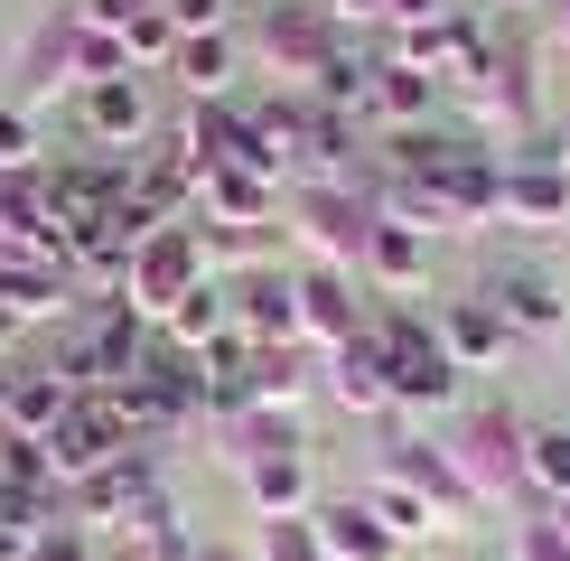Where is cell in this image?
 I'll return each instance as SVG.
<instances>
[{"label":"cell","mask_w":570,"mask_h":561,"mask_svg":"<svg viewBox=\"0 0 570 561\" xmlns=\"http://www.w3.org/2000/svg\"><path fill=\"white\" fill-rule=\"evenodd\" d=\"M365 337L384 346V374H393V421H402V431H421V421L459 412L468 374L440 356V337H431V318H421V309H384V318H365Z\"/></svg>","instance_id":"obj_1"},{"label":"cell","mask_w":570,"mask_h":561,"mask_svg":"<svg viewBox=\"0 0 570 561\" xmlns=\"http://www.w3.org/2000/svg\"><path fill=\"white\" fill-rule=\"evenodd\" d=\"M449 459H459L468 496L487 514L505 505V524H514V496H524V421L514 412H468L459 431H449Z\"/></svg>","instance_id":"obj_2"},{"label":"cell","mask_w":570,"mask_h":561,"mask_svg":"<svg viewBox=\"0 0 570 561\" xmlns=\"http://www.w3.org/2000/svg\"><path fill=\"white\" fill-rule=\"evenodd\" d=\"M487 57H495V38L478 29V19H459V10H431V19H402L393 29V66L431 76L440 94H468L487 76Z\"/></svg>","instance_id":"obj_3"},{"label":"cell","mask_w":570,"mask_h":561,"mask_svg":"<svg viewBox=\"0 0 570 561\" xmlns=\"http://www.w3.org/2000/svg\"><path fill=\"white\" fill-rule=\"evenodd\" d=\"M140 440H131V421L112 393H76V412L57 421V440H47V478H57V496L66 486H85V478H104L112 459H131Z\"/></svg>","instance_id":"obj_4"},{"label":"cell","mask_w":570,"mask_h":561,"mask_svg":"<svg viewBox=\"0 0 570 561\" xmlns=\"http://www.w3.org/2000/svg\"><path fill=\"white\" fill-rule=\"evenodd\" d=\"M281 216H291V234H299L308 263L355 272V253H365V225H374V197H365V187H291V197H281Z\"/></svg>","instance_id":"obj_5"},{"label":"cell","mask_w":570,"mask_h":561,"mask_svg":"<svg viewBox=\"0 0 570 561\" xmlns=\"http://www.w3.org/2000/svg\"><path fill=\"white\" fill-rule=\"evenodd\" d=\"M197 280H206V253H197V234H187V225H159V234H140V244H131L122 299H131V309L150 318V327H169V309H178L187 291H197Z\"/></svg>","instance_id":"obj_6"},{"label":"cell","mask_w":570,"mask_h":561,"mask_svg":"<svg viewBox=\"0 0 570 561\" xmlns=\"http://www.w3.org/2000/svg\"><path fill=\"white\" fill-rule=\"evenodd\" d=\"M495 159H505L495 225H514V234H561V225H570V178H561L552 140H514V150H495Z\"/></svg>","instance_id":"obj_7"},{"label":"cell","mask_w":570,"mask_h":561,"mask_svg":"<svg viewBox=\"0 0 570 561\" xmlns=\"http://www.w3.org/2000/svg\"><path fill=\"white\" fill-rule=\"evenodd\" d=\"M337 47H355L337 19H327V0H281V10H263V66L291 85H318L327 66H337Z\"/></svg>","instance_id":"obj_8"},{"label":"cell","mask_w":570,"mask_h":561,"mask_svg":"<svg viewBox=\"0 0 570 561\" xmlns=\"http://www.w3.org/2000/svg\"><path fill=\"white\" fill-rule=\"evenodd\" d=\"M76 131H85V150H104V159L150 150V140H159L150 76H104V85H85V94H76Z\"/></svg>","instance_id":"obj_9"},{"label":"cell","mask_w":570,"mask_h":561,"mask_svg":"<svg viewBox=\"0 0 570 561\" xmlns=\"http://www.w3.org/2000/svg\"><path fill=\"white\" fill-rule=\"evenodd\" d=\"M234 291V327H244L263 356H299V263H263V272H244V280H225Z\"/></svg>","instance_id":"obj_10"},{"label":"cell","mask_w":570,"mask_h":561,"mask_svg":"<svg viewBox=\"0 0 570 561\" xmlns=\"http://www.w3.org/2000/svg\"><path fill=\"white\" fill-rule=\"evenodd\" d=\"M365 280H355V272H337V263H299V337L308 346H318V356H337V346H355V337H365Z\"/></svg>","instance_id":"obj_11"},{"label":"cell","mask_w":570,"mask_h":561,"mask_svg":"<svg viewBox=\"0 0 570 561\" xmlns=\"http://www.w3.org/2000/svg\"><path fill=\"white\" fill-rule=\"evenodd\" d=\"M374 468H384V478H402V486H421V496H431L459 533L487 514L478 496H468V478H459V459H449V440H431V431H393V450L374 459Z\"/></svg>","instance_id":"obj_12"},{"label":"cell","mask_w":570,"mask_h":561,"mask_svg":"<svg viewBox=\"0 0 570 561\" xmlns=\"http://www.w3.org/2000/svg\"><path fill=\"white\" fill-rule=\"evenodd\" d=\"M431 337H440V356L459 365V374H495V365H514V346H524L487 291H478V299H440V309H431Z\"/></svg>","instance_id":"obj_13"},{"label":"cell","mask_w":570,"mask_h":561,"mask_svg":"<svg viewBox=\"0 0 570 561\" xmlns=\"http://www.w3.org/2000/svg\"><path fill=\"white\" fill-rule=\"evenodd\" d=\"M431 234H412V225H384L374 216L365 225V253H355V280H365L374 299H393V309H412L421 291H431Z\"/></svg>","instance_id":"obj_14"},{"label":"cell","mask_w":570,"mask_h":561,"mask_svg":"<svg viewBox=\"0 0 570 561\" xmlns=\"http://www.w3.org/2000/svg\"><path fill=\"white\" fill-rule=\"evenodd\" d=\"M308 524H318V552L327 561H412V552L393 543V524L365 505V486H355V496H318V505H308Z\"/></svg>","instance_id":"obj_15"},{"label":"cell","mask_w":570,"mask_h":561,"mask_svg":"<svg viewBox=\"0 0 570 561\" xmlns=\"http://www.w3.org/2000/svg\"><path fill=\"white\" fill-rule=\"evenodd\" d=\"M281 197H291V187L281 178H263V169H197V216L206 225H253V234H272L281 225Z\"/></svg>","instance_id":"obj_16"},{"label":"cell","mask_w":570,"mask_h":561,"mask_svg":"<svg viewBox=\"0 0 570 561\" xmlns=\"http://www.w3.org/2000/svg\"><path fill=\"white\" fill-rule=\"evenodd\" d=\"M318 384H327V403H337L346 421H393V374H384V346L374 337L318 356Z\"/></svg>","instance_id":"obj_17"},{"label":"cell","mask_w":570,"mask_h":561,"mask_svg":"<svg viewBox=\"0 0 570 561\" xmlns=\"http://www.w3.org/2000/svg\"><path fill=\"white\" fill-rule=\"evenodd\" d=\"M234 478H244L253 524H281V514H308V505H318V468H308V450H263V459L234 468Z\"/></svg>","instance_id":"obj_18"},{"label":"cell","mask_w":570,"mask_h":561,"mask_svg":"<svg viewBox=\"0 0 570 561\" xmlns=\"http://www.w3.org/2000/svg\"><path fill=\"white\" fill-rule=\"evenodd\" d=\"M440 104H449V94H440L431 76H412V66L374 57V76H365V112H355V122H384V131L402 140V131H431V122H440Z\"/></svg>","instance_id":"obj_19"},{"label":"cell","mask_w":570,"mask_h":561,"mask_svg":"<svg viewBox=\"0 0 570 561\" xmlns=\"http://www.w3.org/2000/svg\"><path fill=\"white\" fill-rule=\"evenodd\" d=\"M487 299L505 309L514 337H561L570 327V299H561V280L552 272H533V263H505V272H487Z\"/></svg>","instance_id":"obj_20"},{"label":"cell","mask_w":570,"mask_h":561,"mask_svg":"<svg viewBox=\"0 0 570 561\" xmlns=\"http://www.w3.org/2000/svg\"><path fill=\"white\" fill-rule=\"evenodd\" d=\"M0 309H10L19 327H66V318L85 309V291H76V272H66V263H38V253H29L19 272H0Z\"/></svg>","instance_id":"obj_21"},{"label":"cell","mask_w":570,"mask_h":561,"mask_svg":"<svg viewBox=\"0 0 570 561\" xmlns=\"http://www.w3.org/2000/svg\"><path fill=\"white\" fill-rule=\"evenodd\" d=\"M66 412H76V384H66L57 365H19V374H10V403H0V431H10V440H38V450H47Z\"/></svg>","instance_id":"obj_22"},{"label":"cell","mask_w":570,"mask_h":561,"mask_svg":"<svg viewBox=\"0 0 570 561\" xmlns=\"http://www.w3.org/2000/svg\"><path fill=\"white\" fill-rule=\"evenodd\" d=\"M169 76L187 104H234V85H244V38L234 29H206V38H178Z\"/></svg>","instance_id":"obj_23"},{"label":"cell","mask_w":570,"mask_h":561,"mask_svg":"<svg viewBox=\"0 0 570 561\" xmlns=\"http://www.w3.org/2000/svg\"><path fill=\"white\" fill-rule=\"evenodd\" d=\"M365 505H374V514L393 524V543H402V552H440V543H459V524H449V514H440L431 496H421V486L384 478V468L365 478Z\"/></svg>","instance_id":"obj_24"},{"label":"cell","mask_w":570,"mask_h":561,"mask_svg":"<svg viewBox=\"0 0 570 561\" xmlns=\"http://www.w3.org/2000/svg\"><path fill=\"white\" fill-rule=\"evenodd\" d=\"M187 234H197V253H206V280H244V272L281 263V244H272V234H253V225H206V216H187Z\"/></svg>","instance_id":"obj_25"},{"label":"cell","mask_w":570,"mask_h":561,"mask_svg":"<svg viewBox=\"0 0 570 561\" xmlns=\"http://www.w3.org/2000/svg\"><path fill=\"white\" fill-rule=\"evenodd\" d=\"M225 327H234V291H225V280H197V291L169 309V327H159V337H169L178 356H197V346H216Z\"/></svg>","instance_id":"obj_26"},{"label":"cell","mask_w":570,"mask_h":561,"mask_svg":"<svg viewBox=\"0 0 570 561\" xmlns=\"http://www.w3.org/2000/svg\"><path fill=\"white\" fill-rule=\"evenodd\" d=\"M524 486L542 505H570V421H524Z\"/></svg>","instance_id":"obj_27"},{"label":"cell","mask_w":570,"mask_h":561,"mask_svg":"<svg viewBox=\"0 0 570 561\" xmlns=\"http://www.w3.org/2000/svg\"><path fill=\"white\" fill-rule=\"evenodd\" d=\"M308 403V365L299 356H253V412H291Z\"/></svg>","instance_id":"obj_28"},{"label":"cell","mask_w":570,"mask_h":561,"mask_svg":"<svg viewBox=\"0 0 570 561\" xmlns=\"http://www.w3.org/2000/svg\"><path fill=\"white\" fill-rule=\"evenodd\" d=\"M47 169V140L29 104H0V178H38Z\"/></svg>","instance_id":"obj_29"},{"label":"cell","mask_w":570,"mask_h":561,"mask_svg":"<svg viewBox=\"0 0 570 561\" xmlns=\"http://www.w3.org/2000/svg\"><path fill=\"white\" fill-rule=\"evenodd\" d=\"M122 57H131V76H169V57H178V29H169V10H140L131 29H122Z\"/></svg>","instance_id":"obj_30"},{"label":"cell","mask_w":570,"mask_h":561,"mask_svg":"<svg viewBox=\"0 0 570 561\" xmlns=\"http://www.w3.org/2000/svg\"><path fill=\"white\" fill-rule=\"evenodd\" d=\"M253 561H327V552H318V524H308V514L253 524Z\"/></svg>","instance_id":"obj_31"},{"label":"cell","mask_w":570,"mask_h":561,"mask_svg":"<svg viewBox=\"0 0 570 561\" xmlns=\"http://www.w3.org/2000/svg\"><path fill=\"white\" fill-rule=\"evenodd\" d=\"M505 561H570V543H561V524H552V514H514Z\"/></svg>","instance_id":"obj_32"},{"label":"cell","mask_w":570,"mask_h":561,"mask_svg":"<svg viewBox=\"0 0 570 561\" xmlns=\"http://www.w3.org/2000/svg\"><path fill=\"white\" fill-rule=\"evenodd\" d=\"M94 552H104V533H85L76 514H57V524L29 543V561H94Z\"/></svg>","instance_id":"obj_33"},{"label":"cell","mask_w":570,"mask_h":561,"mask_svg":"<svg viewBox=\"0 0 570 561\" xmlns=\"http://www.w3.org/2000/svg\"><path fill=\"white\" fill-rule=\"evenodd\" d=\"M178 38H206V29H234V0H159Z\"/></svg>","instance_id":"obj_34"},{"label":"cell","mask_w":570,"mask_h":561,"mask_svg":"<svg viewBox=\"0 0 570 561\" xmlns=\"http://www.w3.org/2000/svg\"><path fill=\"white\" fill-rule=\"evenodd\" d=\"M140 10H150V0H76L66 19H76V29H112V38H122V29H131Z\"/></svg>","instance_id":"obj_35"},{"label":"cell","mask_w":570,"mask_h":561,"mask_svg":"<svg viewBox=\"0 0 570 561\" xmlns=\"http://www.w3.org/2000/svg\"><path fill=\"white\" fill-rule=\"evenodd\" d=\"M197 552H206V524H169L140 543V561H197Z\"/></svg>","instance_id":"obj_36"},{"label":"cell","mask_w":570,"mask_h":561,"mask_svg":"<svg viewBox=\"0 0 570 561\" xmlns=\"http://www.w3.org/2000/svg\"><path fill=\"white\" fill-rule=\"evenodd\" d=\"M327 19L355 38V29H374V19H393V0H327Z\"/></svg>","instance_id":"obj_37"},{"label":"cell","mask_w":570,"mask_h":561,"mask_svg":"<svg viewBox=\"0 0 570 561\" xmlns=\"http://www.w3.org/2000/svg\"><path fill=\"white\" fill-rule=\"evenodd\" d=\"M197 561H253V543H206Z\"/></svg>","instance_id":"obj_38"},{"label":"cell","mask_w":570,"mask_h":561,"mask_svg":"<svg viewBox=\"0 0 570 561\" xmlns=\"http://www.w3.org/2000/svg\"><path fill=\"white\" fill-rule=\"evenodd\" d=\"M29 263V244H19V234H0V272H19Z\"/></svg>","instance_id":"obj_39"},{"label":"cell","mask_w":570,"mask_h":561,"mask_svg":"<svg viewBox=\"0 0 570 561\" xmlns=\"http://www.w3.org/2000/svg\"><path fill=\"white\" fill-rule=\"evenodd\" d=\"M19 337H29V327H19L10 309H0V356H10V346H19Z\"/></svg>","instance_id":"obj_40"},{"label":"cell","mask_w":570,"mask_h":561,"mask_svg":"<svg viewBox=\"0 0 570 561\" xmlns=\"http://www.w3.org/2000/svg\"><path fill=\"white\" fill-rule=\"evenodd\" d=\"M552 159H561V178H570V122H561V131H552Z\"/></svg>","instance_id":"obj_41"},{"label":"cell","mask_w":570,"mask_h":561,"mask_svg":"<svg viewBox=\"0 0 570 561\" xmlns=\"http://www.w3.org/2000/svg\"><path fill=\"white\" fill-rule=\"evenodd\" d=\"M94 561H140V543H104V552H94Z\"/></svg>","instance_id":"obj_42"},{"label":"cell","mask_w":570,"mask_h":561,"mask_svg":"<svg viewBox=\"0 0 570 561\" xmlns=\"http://www.w3.org/2000/svg\"><path fill=\"white\" fill-rule=\"evenodd\" d=\"M0 561H29V543H19V533H0Z\"/></svg>","instance_id":"obj_43"},{"label":"cell","mask_w":570,"mask_h":561,"mask_svg":"<svg viewBox=\"0 0 570 561\" xmlns=\"http://www.w3.org/2000/svg\"><path fill=\"white\" fill-rule=\"evenodd\" d=\"M542 514H552V524H561V543H570V505H542Z\"/></svg>","instance_id":"obj_44"},{"label":"cell","mask_w":570,"mask_h":561,"mask_svg":"<svg viewBox=\"0 0 570 561\" xmlns=\"http://www.w3.org/2000/svg\"><path fill=\"white\" fill-rule=\"evenodd\" d=\"M10 374H19V365H10V356H0V403H10Z\"/></svg>","instance_id":"obj_45"},{"label":"cell","mask_w":570,"mask_h":561,"mask_svg":"<svg viewBox=\"0 0 570 561\" xmlns=\"http://www.w3.org/2000/svg\"><path fill=\"white\" fill-rule=\"evenodd\" d=\"M561 47H570V0H561Z\"/></svg>","instance_id":"obj_46"},{"label":"cell","mask_w":570,"mask_h":561,"mask_svg":"<svg viewBox=\"0 0 570 561\" xmlns=\"http://www.w3.org/2000/svg\"><path fill=\"white\" fill-rule=\"evenodd\" d=\"M468 561H505V552H468Z\"/></svg>","instance_id":"obj_47"},{"label":"cell","mask_w":570,"mask_h":561,"mask_svg":"<svg viewBox=\"0 0 570 561\" xmlns=\"http://www.w3.org/2000/svg\"><path fill=\"white\" fill-rule=\"evenodd\" d=\"M253 10H281V0H253Z\"/></svg>","instance_id":"obj_48"},{"label":"cell","mask_w":570,"mask_h":561,"mask_svg":"<svg viewBox=\"0 0 570 561\" xmlns=\"http://www.w3.org/2000/svg\"><path fill=\"white\" fill-rule=\"evenodd\" d=\"M505 10H533V0H505Z\"/></svg>","instance_id":"obj_49"}]
</instances>
